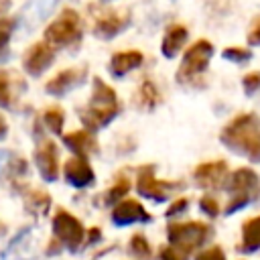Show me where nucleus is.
Masks as SVG:
<instances>
[{"label": "nucleus", "instance_id": "nucleus-27", "mask_svg": "<svg viewBox=\"0 0 260 260\" xmlns=\"http://www.w3.org/2000/svg\"><path fill=\"white\" fill-rule=\"evenodd\" d=\"M130 248H132V252H134L136 256H140V258H148V256H150V248H148V244H146V240H144L142 236H134V238L130 240Z\"/></svg>", "mask_w": 260, "mask_h": 260}, {"label": "nucleus", "instance_id": "nucleus-33", "mask_svg": "<svg viewBox=\"0 0 260 260\" xmlns=\"http://www.w3.org/2000/svg\"><path fill=\"white\" fill-rule=\"evenodd\" d=\"M185 207H187V199H179V201H175V205L169 207L167 213H169V215H177V213H179L181 209H185Z\"/></svg>", "mask_w": 260, "mask_h": 260}, {"label": "nucleus", "instance_id": "nucleus-18", "mask_svg": "<svg viewBox=\"0 0 260 260\" xmlns=\"http://www.w3.org/2000/svg\"><path fill=\"white\" fill-rule=\"evenodd\" d=\"M187 37H189V32H187V28H185V26H181V24L171 26V28L167 30L165 39H162V47H160L162 55H165L167 59H173V57L179 53V49L185 45Z\"/></svg>", "mask_w": 260, "mask_h": 260}, {"label": "nucleus", "instance_id": "nucleus-7", "mask_svg": "<svg viewBox=\"0 0 260 260\" xmlns=\"http://www.w3.org/2000/svg\"><path fill=\"white\" fill-rule=\"evenodd\" d=\"M53 230H55V236L69 250H75L83 240V225L67 211H57V215L53 219Z\"/></svg>", "mask_w": 260, "mask_h": 260}, {"label": "nucleus", "instance_id": "nucleus-4", "mask_svg": "<svg viewBox=\"0 0 260 260\" xmlns=\"http://www.w3.org/2000/svg\"><path fill=\"white\" fill-rule=\"evenodd\" d=\"M211 57H213V45L209 41L201 39V41L193 43L183 57V63L177 71V79L181 83H189V81L197 79L201 73H205Z\"/></svg>", "mask_w": 260, "mask_h": 260}, {"label": "nucleus", "instance_id": "nucleus-9", "mask_svg": "<svg viewBox=\"0 0 260 260\" xmlns=\"http://www.w3.org/2000/svg\"><path fill=\"white\" fill-rule=\"evenodd\" d=\"M53 59H55V49L49 43H35L24 57V69L28 75L39 77L51 67Z\"/></svg>", "mask_w": 260, "mask_h": 260}, {"label": "nucleus", "instance_id": "nucleus-35", "mask_svg": "<svg viewBox=\"0 0 260 260\" xmlns=\"http://www.w3.org/2000/svg\"><path fill=\"white\" fill-rule=\"evenodd\" d=\"M8 160V152L6 150H0V169H2V165Z\"/></svg>", "mask_w": 260, "mask_h": 260}, {"label": "nucleus", "instance_id": "nucleus-32", "mask_svg": "<svg viewBox=\"0 0 260 260\" xmlns=\"http://www.w3.org/2000/svg\"><path fill=\"white\" fill-rule=\"evenodd\" d=\"M248 43H250V45H260V20H258V22L254 24V28L250 30Z\"/></svg>", "mask_w": 260, "mask_h": 260}, {"label": "nucleus", "instance_id": "nucleus-15", "mask_svg": "<svg viewBox=\"0 0 260 260\" xmlns=\"http://www.w3.org/2000/svg\"><path fill=\"white\" fill-rule=\"evenodd\" d=\"M65 179L73 185V187H87L89 183H93V171L87 165L85 158L73 156L65 162Z\"/></svg>", "mask_w": 260, "mask_h": 260}, {"label": "nucleus", "instance_id": "nucleus-31", "mask_svg": "<svg viewBox=\"0 0 260 260\" xmlns=\"http://www.w3.org/2000/svg\"><path fill=\"white\" fill-rule=\"evenodd\" d=\"M201 209H203L205 213H209V215H215V213L219 211V205H217V201H215L213 197H203V199H201Z\"/></svg>", "mask_w": 260, "mask_h": 260}, {"label": "nucleus", "instance_id": "nucleus-14", "mask_svg": "<svg viewBox=\"0 0 260 260\" xmlns=\"http://www.w3.org/2000/svg\"><path fill=\"white\" fill-rule=\"evenodd\" d=\"M112 219H114V223H118V225H126V223H132V221H148L150 215L144 211V207H142L138 201L126 199V201H120V203L114 207Z\"/></svg>", "mask_w": 260, "mask_h": 260}, {"label": "nucleus", "instance_id": "nucleus-5", "mask_svg": "<svg viewBox=\"0 0 260 260\" xmlns=\"http://www.w3.org/2000/svg\"><path fill=\"white\" fill-rule=\"evenodd\" d=\"M228 189H230V193H232L234 197H232V201H230V205H228L225 211L232 213V211L244 207L250 199L256 197V193L260 191L258 175H256L254 171H250V169H238V171L232 175V179H230V183H228Z\"/></svg>", "mask_w": 260, "mask_h": 260}, {"label": "nucleus", "instance_id": "nucleus-1", "mask_svg": "<svg viewBox=\"0 0 260 260\" xmlns=\"http://www.w3.org/2000/svg\"><path fill=\"white\" fill-rule=\"evenodd\" d=\"M219 140L252 162H260V118L256 114L236 116L219 134Z\"/></svg>", "mask_w": 260, "mask_h": 260}, {"label": "nucleus", "instance_id": "nucleus-28", "mask_svg": "<svg viewBox=\"0 0 260 260\" xmlns=\"http://www.w3.org/2000/svg\"><path fill=\"white\" fill-rule=\"evenodd\" d=\"M30 207H35V211L39 213H43L47 207H49V197H47V193H32V197H30V203H28Z\"/></svg>", "mask_w": 260, "mask_h": 260}, {"label": "nucleus", "instance_id": "nucleus-13", "mask_svg": "<svg viewBox=\"0 0 260 260\" xmlns=\"http://www.w3.org/2000/svg\"><path fill=\"white\" fill-rule=\"evenodd\" d=\"M228 175V167L223 160H213V162H205V165H199L193 173L195 177V183L201 185V187H207V189H213V187H219L223 183Z\"/></svg>", "mask_w": 260, "mask_h": 260}, {"label": "nucleus", "instance_id": "nucleus-11", "mask_svg": "<svg viewBox=\"0 0 260 260\" xmlns=\"http://www.w3.org/2000/svg\"><path fill=\"white\" fill-rule=\"evenodd\" d=\"M35 160L39 167V173L45 181H55L59 175V162H57V146L51 140H45L37 152H35Z\"/></svg>", "mask_w": 260, "mask_h": 260}, {"label": "nucleus", "instance_id": "nucleus-36", "mask_svg": "<svg viewBox=\"0 0 260 260\" xmlns=\"http://www.w3.org/2000/svg\"><path fill=\"white\" fill-rule=\"evenodd\" d=\"M106 2H108V0H106Z\"/></svg>", "mask_w": 260, "mask_h": 260}, {"label": "nucleus", "instance_id": "nucleus-19", "mask_svg": "<svg viewBox=\"0 0 260 260\" xmlns=\"http://www.w3.org/2000/svg\"><path fill=\"white\" fill-rule=\"evenodd\" d=\"M242 248L252 252V250H258L260 248V215L246 221L244 228H242Z\"/></svg>", "mask_w": 260, "mask_h": 260}, {"label": "nucleus", "instance_id": "nucleus-34", "mask_svg": "<svg viewBox=\"0 0 260 260\" xmlns=\"http://www.w3.org/2000/svg\"><path fill=\"white\" fill-rule=\"evenodd\" d=\"M6 132H8V126H6V122H4V118L0 116V140L6 136Z\"/></svg>", "mask_w": 260, "mask_h": 260}, {"label": "nucleus", "instance_id": "nucleus-30", "mask_svg": "<svg viewBox=\"0 0 260 260\" xmlns=\"http://www.w3.org/2000/svg\"><path fill=\"white\" fill-rule=\"evenodd\" d=\"M195 260H225L221 248H209V250H203L199 252V256Z\"/></svg>", "mask_w": 260, "mask_h": 260}, {"label": "nucleus", "instance_id": "nucleus-3", "mask_svg": "<svg viewBox=\"0 0 260 260\" xmlns=\"http://www.w3.org/2000/svg\"><path fill=\"white\" fill-rule=\"evenodd\" d=\"M81 39V22L75 10L65 8L45 30V43L51 47H71Z\"/></svg>", "mask_w": 260, "mask_h": 260}, {"label": "nucleus", "instance_id": "nucleus-25", "mask_svg": "<svg viewBox=\"0 0 260 260\" xmlns=\"http://www.w3.org/2000/svg\"><path fill=\"white\" fill-rule=\"evenodd\" d=\"M126 191H128V181H126V179H120V181L108 191L106 201H108V203H120V201H122V195H126Z\"/></svg>", "mask_w": 260, "mask_h": 260}, {"label": "nucleus", "instance_id": "nucleus-20", "mask_svg": "<svg viewBox=\"0 0 260 260\" xmlns=\"http://www.w3.org/2000/svg\"><path fill=\"white\" fill-rule=\"evenodd\" d=\"M14 26L16 22L12 18H0V63H4L8 59V43H10V37L14 32Z\"/></svg>", "mask_w": 260, "mask_h": 260}, {"label": "nucleus", "instance_id": "nucleus-26", "mask_svg": "<svg viewBox=\"0 0 260 260\" xmlns=\"http://www.w3.org/2000/svg\"><path fill=\"white\" fill-rule=\"evenodd\" d=\"M242 85H244V93L246 95H254L260 89V71H252V73L244 75Z\"/></svg>", "mask_w": 260, "mask_h": 260}, {"label": "nucleus", "instance_id": "nucleus-10", "mask_svg": "<svg viewBox=\"0 0 260 260\" xmlns=\"http://www.w3.org/2000/svg\"><path fill=\"white\" fill-rule=\"evenodd\" d=\"M85 75L87 71L85 69H65L61 73H57L51 81H47V93L55 95V98H61L65 93H69L71 89L79 87L83 81H85Z\"/></svg>", "mask_w": 260, "mask_h": 260}, {"label": "nucleus", "instance_id": "nucleus-8", "mask_svg": "<svg viewBox=\"0 0 260 260\" xmlns=\"http://www.w3.org/2000/svg\"><path fill=\"white\" fill-rule=\"evenodd\" d=\"M136 189L140 195L148 197V199H154V201H165L169 197V193L175 189L173 183H165V181H158L154 177V169L152 167H142L140 173H138V183H136Z\"/></svg>", "mask_w": 260, "mask_h": 260}, {"label": "nucleus", "instance_id": "nucleus-23", "mask_svg": "<svg viewBox=\"0 0 260 260\" xmlns=\"http://www.w3.org/2000/svg\"><path fill=\"white\" fill-rule=\"evenodd\" d=\"M221 55H223V59H228V61H232V63H236V65H240V63H248V61L252 59V51H248V49H240V47H228Z\"/></svg>", "mask_w": 260, "mask_h": 260}, {"label": "nucleus", "instance_id": "nucleus-6", "mask_svg": "<svg viewBox=\"0 0 260 260\" xmlns=\"http://www.w3.org/2000/svg\"><path fill=\"white\" fill-rule=\"evenodd\" d=\"M207 234H209V228L205 223H199V221L169 225V240H171V244L175 248L187 252V254H189V250H193L199 244H203Z\"/></svg>", "mask_w": 260, "mask_h": 260}, {"label": "nucleus", "instance_id": "nucleus-17", "mask_svg": "<svg viewBox=\"0 0 260 260\" xmlns=\"http://www.w3.org/2000/svg\"><path fill=\"white\" fill-rule=\"evenodd\" d=\"M142 63V53L138 51H124V53H116L110 59V73L114 77H124L126 73H130L132 69H136Z\"/></svg>", "mask_w": 260, "mask_h": 260}, {"label": "nucleus", "instance_id": "nucleus-12", "mask_svg": "<svg viewBox=\"0 0 260 260\" xmlns=\"http://www.w3.org/2000/svg\"><path fill=\"white\" fill-rule=\"evenodd\" d=\"M128 22H130L128 14H120V12L100 14L93 24V35L98 39H114L118 32H122L128 26Z\"/></svg>", "mask_w": 260, "mask_h": 260}, {"label": "nucleus", "instance_id": "nucleus-16", "mask_svg": "<svg viewBox=\"0 0 260 260\" xmlns=\"http://www.w3.org/2000/svg\"><path fill=\"white\" fill-rule=\"evenodd\" d=\"M63 142L69 150H73L79 158H85L87 154H93L98 150V144L93 140V136L87 132V130H77V132H71V134H65L63 136Z\"/></svg>", "mask_w": 260, "mask_h": 260}, {"label": "nucleus", "instance_id": "nucleus-29", "mask_svg": "<svg viewBox=\"0 0 260 260\" xmlns=\"http://www.w3.org/2000/svg\"><path fill=\"white\" fill-rule=\"evenodd\" d=\"M160 258L162 260H187V252H183L175 246H167L160 250Z\"/></svg>", "mask_w": 260, "mask_h": 260}, {"label": "nucleus", "instance_id": "nucleus-22", "mask_svg": "<svg viewBox=\"0 0 260 260\" xmlns=\"http://www.w3.org/2000/svg\"><path fill=\"white\" fill-rule=\"evenodd\" d=\"M43 120H45V124L49 126V130H51V132L59 134V132H61V128H63L65 116H63V110H61V108H49V110H45Z\"/></svg>", "mask_w": 260, "mask_h": 260}, {"label": "nucleus", "instance_id": "nucleus-24", "mask_svg": "<svg viewBox=\"0 0 260 260\" xmlns=\"http://www.w3.org/2000/svg\"><path fill=\"white\" fill-rule=\"evenodd\" d=\"M12 106V91H10V77L6 71H0V108Z\"/></svg>", "mask_w": 260, "mask_h": 260}, {"label": "nucleus", "instance_id": "nucleus-21", "mask_svg": "<svg viewBox=\"0 0 260 260\" xmlns=\"http://www.w3.org/2000/svg\"><path fill=\"white\" fill-rule=\"evenodd\" d=\"M156 104H158V91L150 79H144L140 85V108L152 110Z\"/></svg>", "mask_w": 260, "mask_h": 260}, {"label": "nucleus", "instance_id": "nucleus-2", "mask_svg": "<svg viewBox=\"0 0 260 260\" xmlns=\"http://www.w3.org/2000/svg\"><path fill=\"white\" fill-rule=\"evenodd\" d=\"M120 114V102L116 91L106 85L100 77H93V89L89 104L79 110V120L83 122L87 132H95L104 126H108L116 116Z\"/></svg>", "mask_w": 260, "mask_h": 260}]
</instances>
